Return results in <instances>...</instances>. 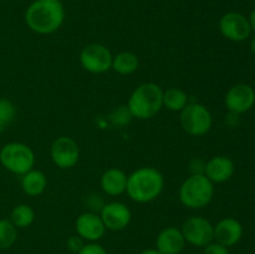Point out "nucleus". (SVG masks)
I'll use <instances>...</instances> for the list:
<instances>
[{
	"label": "nucleus",
	"mask_w": 255,
	"mask_h": 254,
	"mask_svg": "<svg viewBox=\"0 0 255 254\" xmlns=\"http://www.w3.org/2000/svg\"><path fill=\"white\" fill-rule=\"evenodd\" d=\"M163 187V174L158 169L153 167H141L128 176L126 192L132 201L148 203L162 193Z\"/></svg>",
	"instance_id": "nucleus-2"
},
{
	"label": "nucleus",
	"mask_w": 255,
	"mask_h": 254,
	"mask_svg": "<svg viewBox=\"0 0 255 254\" xmlns=\"http://www.w3.org/2000/svg\"><path fill=\"white\" fill-rule=\"evenodd\" d=\"M65 7L61 0H34L25 11V22L31 31L40 35L52 34L61 27Z\"/></svg>",
	"instance_id": "nucleus-1"
},
{
	"label": "nucleus",
	"mask_w": 255,
	"mask_h": 254,
	"mask_svg": "<svg viewBox=\"0 0 255 254\" xmlns=\"http://www.w3.org/2000/svg\"><path fill=\"white\" fill-rule=\"evenodd\" d=\"M255 104V91L247 84H238L226 95V106L233 114H244Z\"/></svg>",
	"instance_id": "nucleus-12"
},
{
	"label": "nucleus",
	"mask_w": 255,
	"mask_h": 254,
	"mask_svg": "<svg viewBox=\"0 0 255 254\" xmlns=\"http://www.w3.org/2000/svg\"><path fill=\"white\" fill-rule=\"evenodd\" d=\"M248 19H249V22H251L252 30H253V31H255V7H254L253 11L251 12V15H249Z\"/></svg>",
	"instance_id": "nucleus-28"
},
{
	"label": "nucleus",
	"mask_w": 255,
	"mask_h": 254,
	"mask_svg": "<svg viewBox=\"0 0 255 254\" xmlns=\"http://www.w3.org/2000/svg\"><path fill=\"white\" fill-rule=\"evenodd\" d=\"M84 239L81 238V237L79 236H72L70 237L69 239H67V248L70 249L71 252H74V253H79L80 251L82 249V247H84Z\"/></svg>",
	"instance_id": "nucleus-26"
},
{
	"label": "nucleus",
	"mask_w": 255,
	"mask_h": 254,
	"mask_svg": "<svg viewBox=\"0 0 255 254\" xmlns=\"http://www.w3.org/2000/svg\"><path fill=\"white\" fill-rule=\"evenodd\" d=\"M204 174L212 183H223L234 174V163L227 156H214L206 162Z\"/></svg>",
	"instance_id": "nucleus-16"
},
{
	"label": "nucleus",
	"mask_w": 255,
	"mask_h": 254,
	"mask_svg": "<svg viewBox=\"0 0 255 254\" xmlns=\"http://www.w3.org/2000/svg\"><path fill=\"white\" fill-rule=\"evenodd\" d=\"M112 59L111 51L99 42L86 45L80 52V64L91 74H104L112 69Z\"/></svg>",
	"instance_id": "nucleus-7"
},
{
	"label": "nucleus",
	"mask_w": 255,
	"mask_h": 254,
	"mask_svg": "<svg viewBox=\"0 0 255 254\" xmlns=\"http://www.w3.org/2000/svg\"><path fill=\"white\" fill-rule=\"evenodd\" d=\"M127 179L128 176L122 169L109 168L102 173L100 184L105 193L115 197L126 192Z\"/></svg>",
	"instance_id": "nucleus-17"
},
{
	"label": "nucleus",
	"mask_w": 255,
	"mask_h": 254,
	"mask_svg": "<svg viewBox=\"0 0 255 254\" xmlns=\"http://www.w3.org/2000/svg\"><path fill=\"white\" fill-rule=\"evenodd\" d=\"M77 254H109V253H107V251L101 246V244L94 242V243L85 244V246L82 247L81 251H80Z\"/></svg>",
	"instance_id": "nucleus-24"
},
{
	"label": "nucleus",
	"mask_w": 255,
	"mask_h": 254,
	"mask_svg": "<svg viewBox=\"0 0 255 254\" xmlns=\"http://www.w3.org/2000/svg\"><path fill=\"white\" fill-rule=\"evenodd\" d=\"M51 159L61 169H69L76 166L80 157V148L74 138L67 136L57 137L50 148Z\"/></svg>",
	"instance_id": "nucleus-9"
},
{
	"label": "nucleus",
	"mask_w": 255,
	"mask_h": 254,
	"mask_svg": "<svg viewBox=\"0 0 255 254\" xmlns=\"http://www.w3.org/2000/svg\"><path fill=\"white\" fill-rule=\"evenodd\" d=\"M138 57L131 51H122L112 59V69L120 75H131L138 69Z\"/></svg>",
	"instance_id": "nucleus-19"
},
{
	"label": "nucleus",
	"mask_w": 255,
	"mask_h": 254,
	"mask_svg": "<svg viewBox=\"0 0 255 254\" xmlns=\"http://www.w3.org/2000/svg\"><path fill=\"white\" fill-rule=\"evenodd\" d=\"M75 228H76L77 236L90 243L100 241L106 233V227L101 217L92 212L80 214L75 222Z\"/></svg>",
	"instance_id": "nucleus-13"
},
{
	"label": "nucleus",
	"mask_w": 255,
	"mask_h": 254,
	"mask_svg": "<svg viewBox=\"0 0 255 254\" xmlns=\"http://www.w3.org/2000/svg\"><path fill=\"white\" fill-rule=\"evenodd\" d=\"M243 236V227L236 218L227 217L214 226V241L226 247H233Z\"/></svg>",
	"instance_id": "nucleus-14"
},
{
	"label": "nucleus",
	"mask_w": 255,
	"mask_h": 254,
	"mask_svg": "<svg viewBox=\"0 0 255 254\" xmlns=\"http://www.w3.org/2000/svg\"><path fill=\"white\" fill-rule=\"evenodd\" d=\"M17 239V228L10 219H0V251L10 248Z\"/></svg>",
	"instance_id": "nucleus-22"
},
{
	"label": "nucleus",
	"mask_w": 255,
	"mask_h": 254,
	"mask_svg": "<svg viewBox=\"0 0 255 254\" xmlns=\"http://www.w3.org/2000/svg\"><path fill=\"white\" fill-rule=\"evenodd\" d=\"M35 212L29 204H17L10 213V222L16 228H26L34 223Z\"/></svg>",
	"instance_id": "nucleus-21"
},
{
	"label": "nucleus",
	"mask_w": 255,
	"mask_h": 254,
	"mask_svg": "<svg viewBox=\"0 0 255 254\" xmlns=\"http://www.w3.org/2000/svg\"><path fill=\"white\" fill-rule=\"evenodd\" d=\"M186 243L181 229L167 227L157 236L156 249L161 254H179L186 247Z\"/></svg>",
	"instance_id": "nucleus-15"
},
{
	"label": "nucleus",
	"mask_w": 255,
	"mask_h": 254,
	"mask_svg": "<svg viewBox=\"0 0 255 254\" xmlns=\"http://www.w3.org/2000/svg\"><path fill=\"white\" fill-rule=\"evenodd\" d=\"M16 109L7 99H0V132L4 131L14 120Z\"/></svg>",
	"instance_id": "nucleus-23"
},
{
	"label": "nucleus",
	"mask_w": 255,
	"mask_h": 254,
	"mask_svg": "<svg viewBox=\"0 0 255 254\" xmlns=\"http://www.w3.org/2000/svg\"><path fill=\"white\" fill-rule=\"evenodd\" d=\"M0 163L11 173L22 176L34 167V151L21 142H10L0 149Z\"/></svg>",
	"instance_id": "nucleus-5"
},
{
	"label": "nucleus",
	"mask_w": 255,
	"mask_h": 254,
	"mask_svg": "<svg viewBox=\"0 0 255 254\" xmlns=\"http://www.w3.org/2000/svg\"><path fill=\"white\" fill-rule=\"evenodd\" d=\"M102 222H104L106 229L119 232L126 228L129 224L132 218L131 211L128 207L121 202H110L105 204L101 209Z\"/></svg>",
	"instance_id": "nucleus-11"
},
{
	"label": "nucleus",
	"mask_w": 255,
	"mask_h": 254,
	"mask_svg": "<svg viewBox=\"0 0 255 254\" xmlns=\"http://www.w3.org/2000/svg\"><path fill=\"white\" fill-rule=\"evenodd\" d=\"M219 30L226 39L239 42L251 36L252 26L246 15L237 11H229L219 20Z\"/></svg>",
	"instance_id": "nucleus-10"
},
{
	"label": "nucleus",
	"mask_w": 255,
	"mask_h": 254,
	"mask_svg": "<svg viewBox=\"0 0 255 254\" xmlns=\"http://www.w3.org/2000/svg\"><path fill=\"white\" fill-rule=\"evenodd\" d=\"M204 254H231L228 247L218 243V242H211L208 246L204 247Z\"/></svg>",
	"instance_id": "nucleus-25"
},
{
	"label": "nucleus",
	"mask_w": 255,
	"mask_h": 254,
	"mask_svg": "<svg viewBox=\"0 0 255 254\" xmlns=\"http://www.w3.org/2000/svg\"><path fill=\"white\" fill-rule=\"evenodd\" d=\"M139 254H161L156 248H148V249H144Z\"/></svg>",
	"instance_id": "nucleus-29"
},
{
	"label": "nucleus",
	"mask_w": 255,
	"mask_h": 254,
	"mask_svg": "<svg viewBox=\"0 0 255 254\" xmlns=\"http://www.w3.org/2000/svg\"><path fill=\"white\" fill-rule=\"evenodd\" d=\"M251 50H252V52H253V54L255 55V35H254L253 39H252V41H251Z\"/></svg>",
	"instance_id": "nucleus-30"
},
{
	"label": "nucleus",
	"mask_w": 255,
	"mask_h": 254,
	"mask_svg": "<svg viewBox=\"0 0 255 254\" xmlns=\"http://www.w3.org/2000/svg\"><path fill=\"white\" fill-rule=\"evenodd\" d=\"M181 231L187 243L194 247L204 248L214 241V226L204 217H189L183 222Z\"/></svg>",
	"instance_id": "nucleus-8"
},
{
	"label": "nucleus",
	"mask_w": 255,
	"mask_h": 254,
	"mask_svg": "<svg viewBox=\"0 0 255 254\" xmlns=\"http://www.w3.org/2000/svg\"><path fill=\"white\" fill-rule=\"evenodd\" d=\"M189 104V97L186 91L178 87H171L163 91V106L171 111L181 112Z\"/></svg>",
	"instance_id": "nucleus-20"
},
{
	"label": "nucleus",
	"mask_w": 255,
	"mask_h": 254,
	"mask_svg": "<svg viewBox=\"0 0 255 254\" xmlns=\"http://www.w3.org/2000/svg\"><path fill=\"white\" fill-rule=\"evenodd\" d=\"M204 168H206V162L202 158H193L189 162V171L192 174H204Z\"/></svg>",
	"instance_id": "nucleus-27"
},
{
	"label": "nucleus",
	"mask_w": 255,
	"mask_h": 254,
	"mask_svg": "<svg viewBox=\"0 0 255 254\" xmlns=\"http://www.w3.org/2000/svg\"><path fill=\"white\" fill-rule=\"evenodd\" d=\"M47 187V178L44 172L39 169H30L21 178V188L27 196L37 197L45 192Z\"/></svg>",
	"instance_id": "nucleus-18"
},
{
	"label": "nucleus",
	"mask_w": 255,
	"mask_h": 254,
	"mask_svg": "<svg viewBox=\"0 0 255 254\" xmlns=\"http://www.w3.org/2000/svg\"><path fill=\"white\" fill-rule=\"evenodd\" d=\"M212 114L204 105L189 102L181 111V125L191 136H203L212 128Z\"/></svg>",
	"instance_id": "nucleus-6"
},
{
	"label": "nucleus",
	"mask_w": 255,
	"mask_h": 254,
	"mask_svg": "<svg viewBox=\"0 0 255 254\" xmlns=\"http://www.w3.org/2000/svg\"><path fill=\"white\" fill-rule=\"evenodd\" d=\"M163 107V90L154 82H143L134 89L128 99L127 109L132 117L149 120Z\"/></svg>",
	"instance_id": "nucleus-3"
},
{
	"label": "nucleus",
	"mask_w": 255,
	"mask_h": 254,
	"mask_svg": "<svg viewBox=\"0 0 255 254\" xmlns=\"http://www.w3.org/2000/svg\"><path fill=\"white\" fill-rule=\"evenodd\" d=\"M213 196V183L206 174H191L179 187V201L187 208H204L211 203Z\"/></svg>",
	"instance_id": "nucleus-4"
}]
</instances>
